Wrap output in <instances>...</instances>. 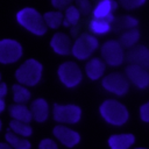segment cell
Here are the masks:
<instances>
[{
	"label": "cell",
	"instance_id": "cell-1",
	"mask_svg": "<svg viewBox=\"0 0 149 149\" xmlns=\"http://www.w3.org/2000/svg\"><path fill=\"white\" fill-rule=\"evenodd\" d=\"M17 22L26 28L28 31L33 33L34 35L42 36L47 33V26L43 20V15H41L35 8L26 7L17 12L16 14Z\"/></svg>",
	"mask_w": 149,
	"mask_h": 149
},
{
	"label": "cell",
	"instance_id": "cell-2",
	"mask_svg": "<svg viewBox=\"0 0 149 149\" xmlns=\"http://www.w3.org/2000/svg\"><path fill=\"white\" fill-rule=\"evenodd\" d=\"M42 71H43L42 64L38 61L30 58L19 66V69L15 72V78L22 85L35 86L41 80Z\"/></svg>",
	"mask_w": 149,
	"mask_h": 149
},
{
	"label": "cell",
	"instance_id": "cell-3",
	"mask_svg": "<svg viewBox=\"0 0 149 149\" xmlns=\"http://www.w3.org/2000/svg\"><path fill=\"white\" fill-rule=\"evenodd\" d=\"M101 116L114 126H121L128 120V111L127 108L119 101L109 99L101 104L100 106Z\"/></svg>",
	"mask_w": 149,
	"mask_h": 149
},
{
	"label": "cell",
	"instance_id": "cell-4",
	"mask_svg": "<svg viewBox=\"0 0 149 149\" xmlns=\"http://www.w3.org/2000/svg\"><path fill=\"white\" fill-rule=\"evenodd\" d=\"M99 47V41L93 34H80L71 47V54L80 61L88 58Z\"/></svg>",
	"mask_w": 149,
	"mask_h": 149
},
{
	"label": "cell",
	"instance_id": "cell-5",
	"mask_svg": "<svg viewBox=\"0 0 149 149\" xmlns=\"http://www.w3.org/2000/svg\"><path fill=\"white\" fill-rule=\"evenodd\" d=\"M58 77L66 87L77 86L83 78L80 68L74 62H64L58 68Z\"/></svg>",
	"mask_w": 149,
	"mask_h": 149
},
{
	"label": "cell",
	"instance_id": "cell-6",
	"mask_svg": "<svg viewBox=\"0 0 149 149\" xmlns=\"http://www.w3.org/2000/svg\"><path fill=\"white\" fill-rule=\"evenodd\" d=\"M101 56L106 64L111 66H119L125 59L123 48L115 40L106 41L101 47Z\"/></svg>",
	"mask_w": 149,
	"mask_h": 149
},
{
	"label": "cell",
	"instance_id": "cell-7",
	"mask_svg": "<svg viewBox=\"0 0 149 149\" xmlns=\"http://www.w3.org/2000/svg\"><path fill=\"white\" fill-rule=\"evenodd\" d=\"M22 56L21 44L12 38L0 40V63L12 64L17 62Z\"/></svg>",
	"mask_w": 149,
	"mask_h": 149
},
{
	"label": "cell",
	"instance_id": "cell-8",
	"mask_svg": "<svg viewBox=\"0 0 149 149\" xmlns=\"http://www.w3.org/2000/svg\"><path fill=\"white\" fill-rule=\"evenodd\" d=\"M102 87L108 92H112L116 95H123L129 88V81L127 77L120 72H113L104 77Z\"/></svg>",
	"mask_w": 149,
	"mask_h": 149
},
{
	"label": "cell",
	"instance_id": "cell-9",
	"mask_svg": "<svg viewBox=\"0 0 149 149\" xmlns=\"http://www.w3.org/2000/svg\"><path fill=\"white\" fill-rule=\"evenodd\" d=\"M81 111L76 105H54V119L58 122L76 123L80 120Z\"/></svg>",
	"mask_w": 149,
	"mask_h": 149
},
{
	"label": "cell",
	"instance_id": "cell-10",
	"mask_svg": "<svg viewBox=\"0 0 149 149\" xmlns=\"http://www.w3.org/2000/svg\"><path fill=\"white\" fill-rule=\"evenodd\" d=\"M119 3L115 0H92V17L104 19L113 22L114 12L118 9Z\"/></svg>",
	"mask_w": 149,
	"mask_h": 149
},
{
	"label": "cell",
	"instance_id": "cell-11",
	"mask_svg": "<svg viewBox=\"0 0 149 149\" xmlns=\"http://www.w3.org/2000/svg\"><path fill=\"white\" fill-rule=\"evenodd\" d=\"M125 59L129 64H135L149 69V49L142 44H135L125 54Z\"/></svg>",
	"mask_w": 149,
	"mask_h": 149
},
{
	"label": "cell",
	"instance_id": "cell-12",
	"mask_svg": "<svg viewBox=\"0 0 149 149\" xmlns=\"http://www.w3.org/2000/svg\"><path fill=\"white\" fill-rule=\"evenodd\" d=\"M126 77L139 88H146L149 86V72L142 66L129 64L126 68Z\"/></svg>",
	"mask_w": 149,
	"mask_h": 149
},
{
	"label": "cell",
	"instance_id": "cell-13",
	"mask_svg": "<svg viewBox=\"0 0 149 149\" xmlns=\"http://www.w3.org/2000/svg\"><path fill=\"white\" fill-rule=\"evenodd\" d=\"M52 133L56 136V139H58L64 146H66L69 148L76 146L80 140V136L77 132H74L65 126H56L54 128Z\"/></svg>",
	"mask_w": 149,
	"mask_h": 149
},
{
	"label": "cell",
	"instance_id": "cell-14",
	"mask_svg": "<svg viewBox=\"0 0 149 149\" xmlns=\"http://www.w3.org/2000/svg\"><path fill=\"white\" fill-rule=\"evenodd\" d=\"M50 45L52 50L58 55L66 56L71 54V38L64 33H56L50 41Z\"/></svg>",
	"mask_w": 149,
	"mask_h": 149
},
{
	"label": "cell",
	"instance_id": "cell-15",
	"mask_svg": "<svg viewBox=\"0 0 149 149\" xmlns=\"http://www.w3.org/2000/svg\"><path fill=\"white\" fill-rule=\"evenodd\" d=\"M105 69H106V63L99 57L91 58L85 65V72L87 77L92 80L99 79L104 74Z\"/></svg>",
	"mask_w": 149,
	"mask_h": 149
},
{
	"label": "cell",
	"instance_id": "cell-16",
	"mask_svg": "<svg viewBox=\"0 0 149 149\" xmlns=\"http://www.w3.org/2000/svg\"><path fill=\"white\" fill-rule=\"evenodd\" d=\"M30 113L34 120H36L37 122H43L47 120L48 114H49V106L48 102L42 99L38 98L36 100H34L30 105Z\"/></svg>",
	"mask_w": 149,
	"mask_h": 149
},
{
	"label": "cell",
	"instance_id": "cell-17",
	"mask_svg": "<svg viewBox=\"0 0 149 149\" xmlns=\"http://www.w3.org/2000/svg\"><path fill=\"white\" fill-rule=\"evenodd\" d=\"M139 26V20L130 15L114 16V20L111 24V30L113 31H123L130 28H136Z\"/></svg>",
	"mask_w": 149,
	"mask_h": 149
},
{
	"label": "cell",
	"instance_id": "cell-18",
	"mask_svg": "<svg viewBox=\"0 0 149 149\" xmlns=\"http://www.w3.org/2000/svg\"><path fill=\"white\" fill-rule=\"evenodd\" d=\"M134 141L135 137L133 134H118L108 139V144L111 149H128Z\"/></svg>",
	"mask_w": 149,
	"mask_h": 149
},
{
	"label": "cell",
	"instance_id": "cell-19",
	"mask_svg": "<svg viewBox=\"0 0 149 149\" xmlns=\"http://www.w3.org/2000/svg\"><path fill=\"white\" fill-rule=\"evenodd\" d=\"M9 115L15 120L23 121L27 123H29L33 120L30 109L27 106H24L23 104H16L15 102L14 105H10L9 106Z\"/></svg>",
	"mask_w": 149,
	"mask_h": 149
},
{
	"label": "cell",
	"instance_id": "cell-20",
	"mask_svg": "<svg viewBox=\"0 0 149 149\" xmlns=\"http://www.w3.org/2000/svg\"><path fill=\"white\" fill-rule=\"evenodd\" d=\"M140 30L137 28H130L127 30H123V33L121 34L120 38H119V43L122 48L129 49L132 47H134L135 44H137L139 40H140Z\"/></svg>",
	"mask_w": 149,
	"mask_h": 149
},
{
	"label": "cell",
	"instance_id": "cell-21",
	"mask_svg": "<svg viewBox=\"0 0 149 149\" xmlns=\"http://www.w3.org/2000/svg\"><path fill=\"white\" fill-rule=\"evenodd\" d=\"M111 24H112L111 21L92 17L88 22V29L93 35H105L111 31Z\"/></svg>",
	"mask_w": 149,
	"mask_h": 149
},
{
	"label": "cell",
	"instance_id": "cell-22",
	"mask_svg": "<svg viewBox=\"0 0 149 149\" xmlns=\"http://www.w3.org/2000/svg\"><path fill=\"white\" fill-rule=\"evenodd\" d=\"M64 15V19H63V22L62 24L65 26V27H73V26H77L79 20H80V12L78 10V8L74 6V5H70L65 8V14Z\"/></svg>",
	"mask_w": 149,
	"mask_h": 149
},
{
	"label": "cell",
	"instance_id": "cell-23",
	"mask_svg": "<svg viewBox=\"0 0 149 149\" xmlns=\"http://www.w3.org/2000/svg\"><path fill=\"white\" fill-rule=\"evenodd\" d=\"M6 141L13 149H30V142L27 139L20 137L17 134L8 130L6 133Z\"/></svg>",
	"mask_w": 149,
	"mask_h": 149
},
{
	"label": "cell",
	"instance_id": "cell-24",
	"mask_svg": "<svg viewBox=\"0 0 149 149\" xmlns=\"http://www.w3.org/2000/svg\"><path fill=\"white\" fill-rule=\"evenodd\" d=\"M63 19H64V15H63V13L61 10L47 12L43 15V20H44L45 26L48 28H51V29H57L62 24Z\"/></svg>",
	"mask_w": 149,
	"mask_h": 149
},
{
	"label": "cell",
	"instance_id": "cell-25",
	"mask_svg": "<svg viewBox=\"0 0 149 149\" xmlns=\"http://www.w3.org/2000/svg\"><path fill=\"white\" fill-rule=\"evenodd\" d=\"M9 128L13 133L23 136V137H28L33 134V128L29 126V123L23 122V121H19V120H10L9 122Z\"/></svg>",
	"mask_w": 149,
	"mask_h": 149
},
{
	"label": "cell",
	"instance_id": "cell-26",
	"mask_svg": "<svg viewBox=\"0 0 149 149\" xmlns=\"http://www.w3.org/2000/svg\"><path fill=\"white\" fill-rule=\"evenodd\" d=\"M13 99L16 104H24L30 99V92L22 84H14L13 87Z\"/></svg>",
	"mask_w": 149,
	"mask_h": 149
},
{
	"label": "cell",
	"instance_id": "cell-27",
	"mask_svg": "<svg viewBox=\"0 0 149 149\" xmlns=\"http://www.w3.org/2000/svg\"><path fill=\"white\" fill-rule=\"evenodd\" d=\"M147 0H118V3L127 10H134L136 8L142 7Z\"/></svg>",
	"mask_w": 149,
	"mask_h": 149
},
{
	"label": "cell",
	"instance_id": "cell-28",
	"mask_svg": "<svg viewBox=\"0 0 149 149\" xmlns=\"http://www.w3.org/2000/svg\"><path fill=\"white\" fill-rule=\"evenodd\" d=\"M74 6L78 8L81 15H88L92 12V1L91 0H74Z\"/></svg>",
	"mask_w": 149,
	"mask_h": 149
},
{
	"label": "cell",
	"instance_id": "cell-29",
	"mask_svg": "<svg viewBox=\"0 0 149 149\" xmlns=\"http://www.w3.org/2000/svg\"><path fill=\"white\" fill-rule=\"evenodd\" d=\"M7 94V85L6 83L0 81V113L5 111V97Z\"/></svg>",
	"mask_w": 149,
	"mask_h": 149
},
{
	"label": "cell",
	"instance_id": "cell-30",
	"mask_svg": "<svg viewBox=\"0 0 149 149\" xmlns=\"http://www.w3.org/2000/svg\"><path fill=\"white\" fill-rule=\"evenodd\" d=\"M73 0H51V5L58 9V10H63L65 9L68 6H70L72 3Z\"/></svg>",
	"mask_w": 149,
	"mask_h": 149
},
{
	"label": "cell",
	"instance_id": "cell-31",
	"mask_svg": "<svg viewBox=\"0 0 149 149\" xmlns=\"http://www.w3.org/2000/svg\"><path fill=\"white\" fill-rule=\"evenodd\" d=\"M38 149H58V147L51 139H43L38 144Z\"/></svg>",
	"mask_w": 149,
	"mask_h": 149
},
{
	"label": "cell",
	"instance_id": "cell-32",
	"mask_svg": "<svg viewBox=\"0 0 149 149\" xmlns=\"http://www.w3.org/2000/svg\"><path fill=\"white\" fill-rule=\"evenodd\" d=\"M140 116L144 122H149V101L143 104L140 108Z\"/></svg>",
	"mask_w": 149,
	"mask_h": 149
},
{
	"label": "cell",
	"instance_id": "cell-33",
	"mask_svg": "<svg viewBox=\"0 0 149 149\" xmlns=\"http://www.w3.org/2000/svg\"><path fill=\"white\" fill-rule=\"evenodd\" d=\"M0 149H13L8 143H3V142H0Z\"/></svg>",
	"mask_w": 149,
	"mask_h": 149
},
{
	"label": "cell",
	"instance_id": "cell-34",
	"mask_svg": "<svg viewBox=\"0 0 149 149\" xmlns=\"http://www.w3.org/2000/svg\"><path fill=\"white\" fill-rule=\"evenodd\" d=\"M77 33H78V24H77V26H73V27L71 28V34H72L73 36H76Z\"/></svg>",
	"mask_w": 149,
	"mask_h": 149
},
{
	"label": "cell",
	"instance_id": "cell-35",
	"mask_svg": "<svg viewBox=\"0 0 149 149\" xmlns=\"http://www.w3.org/2000/svg\"><path fill=\"white\" fill-rule=\"evenodd\" d=\"M1 127H2V122H1V120H0V130H1Z\"/></svg>",
	"mask_w": 149,
	"mask_h": 149
},
{
	"label": "cell",
	"instance_id": "cell-36",
	"mask_svg": "<svg viewBox=\"0 0 149 149\" xmlns=\"http://www.w3.org/2000/svg\"><path fill=\"white\" fill-rule=\"evenodd\" d=\"M136 149H146V148H136Z\"/></svg>",
	"mask_w": 149,
	"mask_h": 149
},
{
	"label": "cell",
	"instance_id": "cell-37",
	"mask_svg": "<svg viewBox=\"0 0 149 149\" xmlns=\"http://www.w3.org/2000/svg\"><path fill=\"white\" fill-rule=\"evenodd\" d=\"M0 81H1V74H0Z\"/></svg>",
	"mask_w": 149,
	"mask_h": 149
}]
</instances>
